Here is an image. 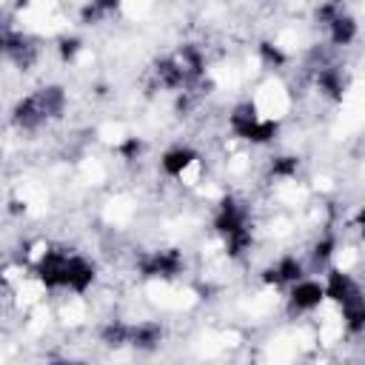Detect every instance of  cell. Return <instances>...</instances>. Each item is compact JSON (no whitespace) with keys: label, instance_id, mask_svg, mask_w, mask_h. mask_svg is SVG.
Instances as JSON below:
<instances>
[{"label":"cell","instance_id":"cell-1","mask_svg":"<svg viewBox=\"0 0 365 365\" xmlns=\"http://www.w3.org/2000/svg\"><path fill=\"white\" fill-rule=\"evenodd\" d=\"M228 128L237 140H245L251 145H268L279 134V120L274 117H259L257 106L251 100L237 103L228 114Z\"/></svg>","mask_w":365,"mask_h":365},{"label":"cell","instance_id":"cell-2","mask_svg":"<svg viewBox=\"0 0 365 365\" xmlns=\"http://www.w3.org/2000/svg\"><path fill=\"white\" fill-rule=\"evenodd\" d=\"M185 268V259L177 248H163V251H148L145 257H140L137 271L143 279H174L180 277Z\"/></svg>","mask_w":365,"mask_h":365},{"label":"cell","instance_id":"cell-3","mask_svg":"<svg viewBox=\"0 0 365 365\" xmlns=\"http://www.w3.org/2000/svg\"><path fill=\"white\" fill-rule=\"evenodd\" d=\"M66 262H68V251H66V248H46V251L37 257V265H34L37 282H40L43 288H48V291L63 288Z\"/></svg>","mask_w":365,"mask_h":365},{"label":"cell","instance_id":"cell-4","mask_svg":"<svg viewBox=\"0 0 365 365\" xmlns=\"http://www.w3.org/2000/svg\"><path fill=\"white\" fill-rule=\"evenodd\" d=\"M322 291H325V299H331L334 305H342V302H351V299L362 297L359 279H356L354 274L342 271V268H328V271H325Z\"/></svg>","mask_w":365,"mask_h":365},{"label":"cell","instance_id":"cell-5","mask_svg":"<svg viewBox=\"0 0 365 365\" xmlns=\"http://www.w3.org/2000/svg\"><path fill=\"white\" fill-rule=\"evenodd\" d=\"M97 279V268L88 257L68 251V262H66V274H63V288L71 294H86Z\"/></svg>","mask_w":365,"mask_h":365},{"label":"cell","instance_id":"cell-6","mask_svg":"<svg viewBox=\"0 0 365 365\" xmlns=\"http://www.w3.org/2000/svg\"><path fill=\"white\" fill-rule=\"evenodd\" d=\"M322 302H325V291H322V282L319 279L299 277L297 282H291V288H288V305H291V311L308 314V311H317Z\"/></svg>","mask_w":365,"mask_h":365},{"label":"cell","instance_id":"cell-7","mask_svg":"<svg viewBox=\"0 0 365 365\" xmlns=\"http://www.w3.org/2000/svg\"><path fill=\"white\" fill-rule=\"evenodd\" d=\"M11 123H14L20 131H37V128H43V125L48 123V117L43 114V108H40L34 91L26 94V97H20V100L14 103V108H11Z\"/></svg>","mask_w":365,"mask_h":365},{"label":"cell","instance_id":"cell-8","mask_svg":"<svg viewBox=\"0 0 365 365\" xmlns=\"http://www.w3.org/2000/svg\"><path fill=\"white\" fill-rule=\"evenodd\" d=\"M165 328L157 319H140V322H128V345L137 351H154L163 345Z\"/></svg>","mask_w":365,"mask_h":365},{"label":"cell","instance_id":"cell-9","mask_svg":"<svg viewBox=\"0 0 365 365\" xmlns=\"http://www.w3.org/2000/svg\"><path fill=\"white\" fill-rule=\"evenodd\" d=\"M200 160V154L191 148V145H174V148H168V151H163V157H160V171L165 174V177H182L194 163Z\"/></svg>","mask_w":365,"mask_h":365},{"label":"cell","instance_id":"cell-10","mask_svg":"<svg viewBox=\"0 0 365 365\" xmlns=\"http://www.w3.org/2000/svg\"><path fill=\"white\" fill-rule=\"evenodd\" d=\"M325 29H328V43L336 46V48H345V46H351V43L359 37V23H356V17L348 14V11H342L339 17H334Z\"/></svg>","mask_w":365,"mask_h":365},{"label":"cell","instance_id":"cell-11","mask_svg":"<svg viewBox=\"0 0 365 365\" xmlns=\"http://www.w3.org/2000/svg\"><path fill=\"white\" fill-rule=\"evenodd\" d=\"M34 97H37V103H40V108H43V114L48 120H60L66 114L68 97H66V88L63 86H54V83L51 86H43V88L34 91Z\"/></svg>","mask_w":365,"mask_h":365},{"label":"cell","instance_id":"cell-12","mask_svg":"<svg viewBox=\"0 0 365 365\" xmlns=\"http://www.w3.org/2000/svg\"><path fill=\"white\" fill-rule=\"evenodd\" d=\"M154 77H157V83H160L163 88H168V91H182V88L188 86V80H185L180 63L174 60V54H171V57H160V60L154 63Z\"/></svg>","mask_w":365,"mask_h":365},{"label":"cell","instance_id":"cell-13","mask_svg":"<svg viewBox=\"0 0 365 365\" xmlns=\"http://www.w3.org/2000/svg\"><path fill=\"white\" fill-rule=\"evenodd\" d=\"M317 88L331 97V100H342L345 94V74L336 66H319L317 68Z\"/></svg>","mask_w":365,"mask_h":365},{"label":"cell","instance_id":"cell-14","mask_svg":"<svg viewBox=\"0 0 365 365\" xmlns=\"http://www.w3.org/2000/svg\"><path fill=\"white\" fill-rule=\"evenodd\" d=\"M271 268H274L279 285H291V282H297L299 277H305V262H302L297 254H282Z\"/></svg>","mask_w":365,"mask_h":365},{"label":"cell","instance_id":"cell-15","mask_svg":"<svg viewBox=\"0 0 365 365\" xmlns=\"http://www.w3.org/2000/svg\"><path fill=\"white\" fill-rule=\"evenodd\" d=\"M339 308H342V325H345V331L351 336H359L365 331V299L356 297L351 302H342Z\"/></svg>","mask_w":365,"mask_h":365},{"label":"cell","instance_id":"cell-16","mask_svg":"<svg viewBox=\"0 0 365 365\" xmlns=\"http://www.w3.org/2000/svg\"><path fill=\"white\" fill-rule=\"evenodd\" d=\"M100 342L108 345V348H123V345H128V322H123V319H108V322L100 328Z\"/></svg>","mask_w":365,"mask_h":365},{"label":"cell","instance_id":"cell-17","mask_svg":"<svg viewBox=\"0 0 365 365\" xmlns=\"http://www.w3.org/2000/svg\"><path fill=\"white\" fill-rule=\"evenodd\" d=\"M336 254V237L334 234H322L314 245H311V262L314 268H328V262Z\"/></svg>","mask_w":365,"mask_h":365},{"label":"cell","instance_id":"cell-18","mask_svg":"<svg viewBox=\"0 0 365 365\" xmlns=\"http://www.w3.org/2000/svg\"><path fill=\"white\" fill-rule=\"evenodd\" d=\"M297 171H299V157H294V154H279L271 160V177H277V180H291V177H297Z\"/></svg>","mask_w":365,"mask_h":365},{"label":"cell","instance_id":"cell-19","mask_svg":"<svg viewBox=\"0 0 365 365\" xmlns=\"http://www.w3.org/2000/svg\"><path fill=\"white\" fill-rule=\"evenodd\" d=\"M257 54H259V60H262L268 68H282L285 60H288V54H285L277 43H271V40H262V43L257 46Z\"/></svg>","mask_w":365,"mask_h":365},{"label":"cell","instance_id":"cell-20","mask_svg":"<svg viewBox=\"0 0 365 365\" xmlns=\"http://www.w3.org/2000/svg\"><path fill=\"white\" fill-rule=\"evenodd\" d=\"M80 51H83V40H80V37H60V43H57V54H60L63 63H71Z\"/></svg>","mask_w":365,"mask_h":365},{"label":"cell","instance_id":"cell-21","mask_svg":"<svg viewBox=\"0 0 365 365\" xmlns=\"http://www.w3.org/2000/svg\"><path fill=\"white\" fill-rule=\"evenodd\" d=\"M117 154H120L125 163H134V160L143 154V140H140V137H125V140L120 143Z\"/></svg>","mask_w":365,"mask_h":365},{"label":"cell","instance_id":"cell-22","mask_svg":"<svg viewBox=\"0 0 365 365\" xmlns=\"http://www.w3.org/2000/svg\"><path fill=\"white\" fill-rule=\"evenodd\" d=\"M3 54H6V34L0 31V57H3Z\"/></svg>","mask_w":365,"mask_h":365}]
</instances>
